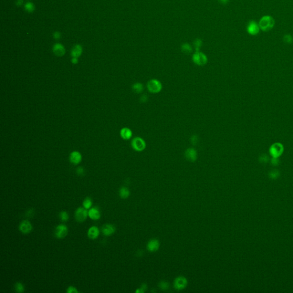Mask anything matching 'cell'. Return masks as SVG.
<instances>
[{
	"label": "cell",
	"instance_id": "obj_15",
	"mask_svg": "<svg viewBox=\"0 0 293 293\" xmlns=\"http://www.w3.org/2000/svg\"><path fill=\"white\" fill-rule=\"evenodd\" d=\"M53 52L54 54L57 56H64L66 53V49L64 46L62 44L57 43L53 46Z\"/></svg>",
	"mask_w": 293,
	"mask_h": 293
},
{
	"label": "cell",
	"instance_id": "obj_24",
	"mask_svg": "<svg viewBox=\"0 0 293 293\" xmlns=\"http://www.w3.org/2000/svg\"><path fill=\"white\" fill-rule=\"evenodd\" d=\"M181 49H182V51L184 53H186V54H189V53H191V52L192 51L191 46L189 44H183L182 46V48Z\"/></svg>",
	"mask_w": 293,
	"mask_h": 293
},
{
	"label": "cell",
	"instance_id": "obj_35",
	"mask_svg": "<svg viewBox=\"0 0 293 293\" xmlns=\"http://www.w3.org/2000/svg\"><path fill=\"white\" fill-rule=\"evenodd\" d=\"M22 3H23L22 0H17V5H21L22 4Z\"/></svg>",
	"mask_w": 293,
	"mask_h": 293
},
{
	"label": "cell",
	"instance_id": "obj_2",
	"mask_svg": "<svg viewBox=\"0 0 293 293\" xmlns=\"http://www.w3.org/2000/svg\"><path fill=\"white\" fill-rule=\"evenodd\" d=\"M148 91L151 93H157L162 91L163 86L159 80L153 79L148 81L146 84Z\"/></svg>",
	"mask_w": 293,
	"mask_h": 293
},
{
	"label": "cell",
	"instance_id": "obj_31",
	"mask_svg": "<svg viewBox=\"0 0 293 293\" xmlns=\"http://www.w3.org/2000/svg\"><path fill=\"white\" fill-rule=\"evenodd\" d=\"M284 40L285 41V42H286L288 43H290L293 41V38H292V37L291 35H285V37H284Z\"/></svg>",
	"mask_w": 293,
	"mask_h": 293
},
{
	"label": "cell",
	"instance_id": "obj_8",
	"mask_svg": "<svg viewBox=\"0 0 293 293\" xmlns=\"http://www.w3.org/2000/svg\"><path fill=\"white\" fill-rule=\"evenodd\" d=\"M184 156L187 160L191 162H195L197 159V151L193 148H188L185 151Z\"/></svg>",
	"mask_w": 293,
	"mask_h": 293
},
{
	"label": "cell",
	"instance_id": "obj_19",
	"mask_svg": "<svg viewBox=\"0 0 293 293\" xmlns=\"http://www.w3.org/2000/svg\"><path fill=\"white\" fill-rule=\"evenodd\" d=\"M132 89L134 93L139 94L141 93L144 91V86L143 84L140 83H136L132 85Z\"/></svg>",
	"mask_w": 293,
	"mask_h": 293
},
{
	"label": "cell",
	"instance_id": "obj_22",
	"mask_svg": "<svg viewBox=\"0 0 293 293\" xmlns=\"http://www.w3.org/2000/svg\"><path fill=\"white\" fill-rule=\"evenodd\" d=\"M15 290L17 293H23L25 290V288L24 285L20 282H17L15 284L14 286Z\"/></svg>",
	"mask_w": 293,
	"mask_h": 293
},
{
	"label": "cell",
	"instance_id": "obj_6",
	"mask_svg": "<svg viewBox=\"0 0 293 293\" xmlns=\"http://www.w3.org/2000/svg\"><path fill=\"white\" fill-rule=\"evenodd\" d=\"M68 233V227L64 224H60L56 226L55 230V235L57 239H63L66 237Z\"/></svg>",
	"mask_w": 293,
	"mask_h": 293
},
{
	"label": "cell",
	"instance_id": "obj_32",
	"mask_svg": "<svg viewBox=\"0 0 293 293\" xmlns=\"http://www.w3.org/2000/svg\"><path fill=\"white\" fill-rule=\"evenodd\" d=\"M148 96L146 95H142L140 98V101L142 103H146V101H148Z\"/></svg>",
	"mask_w": 293,
	"mask_h": 293
},
{
	"label": "cell",
	"instance_id": "obj_17",
	"mask_svg": "<svg viewBox=\"0 0 293 293\" xmlns=\"http://www.w3.org/2000/svg\"><path fill=\"white\" fill-rule=\"evenodd\" d=\"M120 136L124 140H130L132 136V132L129 128L124 127L120 130Z\"/></svg>",
	"mask_w": 293,
	"mask_h": 293
},
{
	"label": "cell",
	"instance_id": "obj_11",
	"mask_svg": "<svg viewBox=\"0 0 293 293\" xmlns=\"http://www.w3.org/2000/svg\"><path fill=\"white\" fill-rule=\"evenodd\" d=\"M100 235V230L96 226H93L89 228L87 232L88 237L92 240L96 239Z\"/></svg>",
	"mask_w": 293,
	"mask_h": 293
},
{
	"label": "cell",
	"instance_id": "obj_36",
	"mask_svg": "<svg viewBox=\"0 0 293 293\" xmlns=\"http://www.w3.org/2000/svg\"><path fill=\"white\" fill-rule=\"evenodd\" d=\"M219 1L221 2H222V3H226V2H227L228 1V0H219Z\"/></svg>",
	"mask_w": 293,
	"mask_h": 293
},
{
	"label": "cell",
	"instance_id": "obj_23",
	"mask_svg": "<svg viewBox=\"0 0 293 293\" xmlns=\"http://www.w3.org/2000/svg\"><path fill=\"white\" fill-rule=\"evenodd\" d=\"M59 217L61 221L63 222H66L68 221L69 216L68 213L66 211H62L59 214Z\"/></svg>",
	"mask_w": 293,
	"mask_h": 293
},
{
	"label": "cell",
	"instance_id": "obj_33",
	"mask_svg": "<svg viewBox=\"0 0 293 293\" xmlns=\"http://www.w3.org/2000/svg\"><path fill=\"white\" fill-rule=\"evenodd\" d=\"M53 37L55 39H59L60 38L61 35L60 33L58 32H55L54 34H53Z\"/></svg>",
	"mask_w": 293,
	"mask_h": 293
},
{
	"label": "cell",
	"instance_id": "obj_14",
	"mask_svg": "<svg viewBox=\"0 0 293 293\" xmlns=\"http://www.w3.org/2000/svg\"><path fill=\"white\" fill-rule=\"evenodd\" d=\"M248 32L251 35H256L259 32V26L255 21H251L248 25Z\"/></svg>",
	"mask_w": 293,
	"mask_h": 293
},
{
	"label": "cell",
	"instance_id": "obj_26",
	"mask_svg": "<svg viewBox=\"0 0 293 293\" xmlns=\"http://www.w3.org/2000/svg\"><path fill=\"white\" fill-rule=\"evenodd\" d=\"M191 143H192V145H197V143L199 142V137L197 135H194L192 136L191 137L190 139Z\"/></svg>",
	"mask_w": 293,
	"mask_h": 293
},
{
	"label": "cell",
	"instance_id": "obj_28",
	"mask_svg": "<svg viewBox=\"0 0 293 293\" xmlns=\"http://www.w3.org/2000/svg\"><path fill=\"white\" fill-rule=\"evenodd\" d=\"M79 292L76 288L73 286H69L66 289V293H78Z\"/></svg>",
	"mask_w": 293,
	"mask_h": 293
},
{
	"label": "cell",
	"instance_id": "obj_20",
	"mask_svg": "<svg viewBox=\"0 0 293 293\" xmlns=\"http://www.w3.org/2000/svg\"><path fill=\"white\" fill-rule=\"evenodd\" d=\"M130 191L126 187H122L119 190V196L122 199H126L130 197Z\"/></svg>",
	"mask_w": 293,
	"mask_h": 293
},
{
	"label": "cell",
	"instance_id": "obj_29",
	"mask_svg": "<svg viewBox=\"0 0 293 293\" xmlns=\"http://www.w3.org/2000/svg\"><path fill=\"white\" fill-rule=\"evenodd\" d=\"M194 44H195V48H196V50H197V52H199V48L202 45V41L199 39H197V40L195 41L194 42Z\"/></svg>",
	"mask_w": 293,
	"mask_h": 293
},
{
	"label": "cell",
	"instance_id": "obj_30",
	"mask_svg": "<svg viewBox=\"0 0 293 293\" xmlns=\"http://www.w3.org/2000/svg\"><path fill=\"white\" fill-rule=\"evenodd\" d=\"M76 172L77 173V175H80V176H82L84 174V169L83 168V167H79V168H77L76 170Z\"/></svg>",
	"mask_w": 293,
	"mask_h": 293
},
{
	"label": "cell",
	"instance_id": "obj_3",
	"mask_svg": "<svg viewBox=\"0 0 293 293\" xmlns=\"http://www.w3.org/2000/svg\"><path fill=\"white\" fill-rule=\"evenodd\" d=\"M131 146L136 151L142 152L146 149V143L142 137H136L132 140Z\"/></svg>",
	"mask_w": 293,
	"mask_h": 293
},
{
	"label": "cell",
	"instance_id": "obj_27",
	"mask_svg": "<svg viewBox=\"0 0 293 293\" xmlns=\"http://www.w3.org/2000/svg\"><path fill=\"white\" fill-rule=\"evenodd\" d=\"M159 287L163 290H166L169 288V284L165 281H162L159 283Z\"/></svg>",
	"mask_w": 293,
	"mask_h": 293
},
{
	"label": "cell",
	"instance_id": "obj_1",
	"mask_svg": "<svg viewBox=\"0 0 293 293\" xmlns=\"http://www.w3.org/2000/svg\"><path fill=\"white\" fill-rule=\"evenodd\" d=\"M275 24V21L273 17L270 15H266L263 17L259 21V28L267 32L271 30Z\"/></svg>",
	"mask_w": 293,
	"mask_h": 293
},
{
	"label": "cell",
	"instance_id": "obj_10",
	"mask_svg": "<svg viewBox=\"0 0 293 293\" xmlns=\"http://www.w3.org/2000/svg\"><path fill=\"white\" fill-rule=\"evenodd\" d=\"M187 285V279L184 277H179L174 281V287L177 290H181L186 287Z\"/></svg>",
	"mask_w": 293,
	"mask_h": 293
},
{
	"label": "cell",
	"instance_id": "obj_16",
	"mask_svg": "<svg viewBox=\"0 0 293 293\" xmlns=\"http://www.w3.org/2000/svg\"><path fill=\"white\" fill-rule=\"evenodd\" d=\"M159 242L157 239H152L147 244V249L151 252H155L157 251L159 248Z\"/></svg>",
	"mask_w": 293,
	"mask_h": 293
},
{
	"label": "cell",
	"instance_id": "obj_25",
	"mask_svg": "<svg viewBox=\"0 0 293 293\" xmlns=\"http://www.w3.org/2000/svg\"><path fill=\"white\" fill-rule=\"evenodd\" d=\"M25 9L28 12H32L35 10V5L32 2H28L25 5Z\"/></svg>",
	"mask_w": 293,
	"mask_h": 293
},
{
	"label": "cell",
	"instance_id": "obj_4",
	"mask_svg": "<svg viewBox=\"0 0 293 293\" xmlns=\"http://www.w3.org/2000/svg\"><path fill=\"white\" fill-rule=\"evenodd\" d=\"M88 217V211L84 207H80L76 209L75 217L76 221L79 223L86 221Z\"/></svg>",
	"mask_w": 293,
	"mask_h": 293
},
{
	"label": "cell",
	"instance_id": "obj_13",
	"mask_svg": "<svg viewBox=\"0 0 293 293\" xmlns=\"http://www.w3.org/2000/svg\"><path fill=\"white\" fill-rule=\"evenodd\" d=\"M88 217L93 221H97L101 217V213L97 207H92L88 211Z\"/></svg>",
	"mask_w": 293,
	"mask_h": 293
},
{
	"label": "cell",
	"instance_id": "obj_12",
	"mask_svg": "<svg viewBox=\"0 0 293 293\" xmlns=\"http://www.w3.org/2000/svg\"><path fill=\"white\" fill-rule=\"evenodd\" d=\"M82 160V155L78 151H73L69 155V161L71 163L77 165L79 164Z\"/></svg>",
	"mask_w": 293,
	"mask_h": 293
},
{
	"label": "cell",
	"instance_id": "obj_18",
	"mask_svg": "<svg viewBox=\"0 0 293 293\" xmlns=\"http://www.w3.org/2000/svg\"><path fill=\"white\" fill-rule=\"evenodd\" d=\"M82 52H83L82 46L80 45H76L72 48L71 51V55L73 57L78 58L79 57L81 56Z\"/></svg>",
	"mask_w": 293,
	"mask_h": 293
},
{
	"label": "cell",
	"instance_id": "obj_34",
	"mask_svg": "<svg viewBox=\"0 0 293 293\" xmlns=\"http://www.w3.org/2000/svg\"><path fill=\"white\" fill-rule=\"evenodd\" d=\"M78 61H79V60H78V59L77 57H72V59L71 60L72 63L73 64H77L78 63Z\"/></svg>",
	"mask_w": 293,
	"mask_h": 293
},
{
	"label": "cell",
	"instance_id": "obj_7",
	"mask_svg": "<svg viewBox=\"0 0 293 293\" xmlns=\"http://www.w3.org/2000/svg\"><path fill=\"white\" fill-rule=\"evenodd\" d=\"M19 230L23 234H28L32 231L33 226L28 220H24L20 223Z\"/></svg>",
	"mask_w": 293,
	"mask_h": 293
},
{
	"label": "cell",
	"instance_id": "obj_9",
	"mask_svg": "<svg viewBox=\"0 0 293 293\" xmlns=\"http://www.w3.org/2000/svg\"><path fill=\"white\" fill-rule=\"evenodd\" d=\"M116 231V227L112 224H106L101 228L103 234L106 237L111 236Z\"/></svg>",
	"mask_w": 293,
	"mask_h": 293
},
{
	"label": "cell",
	"instance_id": "obj_21",
	"mask_svg": "<svg viewBox=\"0 0 293 293\" xmlns=\"http://www.w3.org/2000/svg\"><path fill=\"white\" fill-rule=\"evenodd\" d=\"M93 204L92 200L91 197H86L83 202V206L86 210H89Z\"/></svg>",
	"mask_w": 293,
	"mask_h": 293
},
{
	"label": "cell",
	"instance_id": "obj_5",
	"mask_svg": "<svg viewBox=\"0 0 293 293\" xmlns=\"http://www.w3.org/2000/svg\"><path fill=\"white\" fill-rule=\"evenodd\" d=\"M193 62L198 66H203L207 64V56L200 52H197L192 56Z\"/></svg>",
	"mask_w": 293,
	"mask_h": 293
}]
</instances>
